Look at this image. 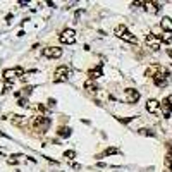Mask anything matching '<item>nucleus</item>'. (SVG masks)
<instances>
[{
	"label": "nucleus",
	"instance_id": "obj_1",
	"mask_svg": "<svg viewBox=\"0 0 172 172\" xmlns=\"http://www.w3.org/2000/svg\"><path fill=\"white\" fill-rule=\"evenodd\" d=\"M114 35L117 36V38H120V40H124V41H127V43H133V45H136V43H138V38L134 36L133 33L127 29V26H124V24H119V26H115Z\"/></svg>",
	"mask_w": 172,
	"mask_h": 172
},
{
	"label": "nucleus",
	"instance_id": "obj_2",
	"mask_svg": "<svg viewBox=\"0 0 172 172\" xmlns=\"http://www.w3.org/2000/svg\"><path fill=\"white\" fill-rule=\"evenodd\" d=\"M58 40H60V43L72 45V43L76 41V33H74V29H64V31L58 35Z\"/></svg>",
	"mask_w": 172,
	"mask_h": 172
},
{
	"label": "nucleus",
	"instance_id": "obj_3",
	"mask_svg": "<svg viewBox=\"0 0 172 172\" xmlns=\"http://www.w3.org/2000/svg\"><path fill=\"white\" fill-rule=\"evenodd\" d=\"M69 72H71V69H69L67 65H60L57 71H55V77H54V81H55V83L67 81V79H69Z\"/></svg>",
	"mask_w": 172,
	"mask_h": 172
},
{
	"label": "nucleus",
	"instance_id": "obj_4",
	"mask_svg": "<svg viewBox=\"0 0 172 172\" xmlns=\"http://www.w3.org/2000/svg\"><path fill=\"white\" fill-rule=\"evenodd\" d=\"M33 126H35L36 129H40V131H47L48 126H50V119L45 117V115H38V117H35Z\"/></svg>",
	"mask_w": 172,
	"mask_h": 172
},
{
	"label": "nucleus",
	"instance_id": "obj_5",
	"mask_svg": "<svg viewBox=\"0 0 172 172\" xmlns=\"http://www.w3.org/2000/svg\"><path fill=\"white\" fill-rule=\"evenodd\" d=\"M145 43H146L150 48H153V50H158L160 45H162V38H160V36H155L153 33H148L146 38H145Z\"/></svg>",
	"mask_w": 172,
	"mask_h": 172
},
{
	"label": "nucleus",
	"instance_id": "obj_6",
	"mask_svg": "<svg viewBox=\"0 0 172 172\" xmlns=\"http://www.w3.org/2000/svg\"><path fill=\"white\" fill-rule=\"evenodd\" d=\"M43 55L47 58H58L62 55V48H58V47H47L43 50Z\"/></svg>",
	"mask_w": 172,
	"mask_h": 172
},
{
	"label": "nucleus",
	"instance_id": "obj_7",
	"mask_svg": "<svg viewBox=\"0 0 172 172\" xmlns=\"http://www.w3.org/2000/svg\"><path fill=\"white\" fill-rule=\"evenodd\" d=\"M139 91L138 90H134V88H127L126 90V100H127V103H136L138 100H139Z\"/></svg>",
	"mask_w": 172,
	"mask_h": 172
},
{
	"label": "nucleus",
	"instance_id": "obj_8",
	"mask_svg": "<svg viewBox=\"0 0 172 172\" xmlns=\"http://www.w3.org/2000/svg\"><path fill=\"white\" fill-rule=\"evenodd\" d=\"M16 76H22V69H21V67H16V69H7V71H3V77H5L7 81L14 79Z\"/></svg>",
	"mask_w": 172,
	"mask_h": 172
},
{
	"label": "nucleus",
	"instance_id": "obj_9",
	"mask_svg": "<svg viewBox=\"0 0 172 172\" xmlns=\"http://www.w3.org/2000/svg\"><path fill=\"white\" fill-rule=\"evenodd\" d=\"M160 26H162V29H164L165 33H172V17H169V16L162 17V21H160Z\"/></svg>",
	"mask_w": 172,
	"mask_h": 172
},
{
	"label": "nucleus",
	"instance_id": "obj_10",
	"mask_svg": "<svg viewBox=\"0 0 172 172\" xmlns=\"http://www.w3.org/2000/svg\"><path fill=\"white\" fill-rule=\"evenodd\" d=\"M158 109H160V102H158V100L150 98V100L146 102V110H148V112H152L153 114V112H157Z\"/></svg>",
	"mask_w": 172,
	"mask_h": 172
},
{
	"label": "nucleus",
	"instance_id": "obj_11",
	"mask_svg": "<svg viewBox=\"0 0 172 172\" xmlns=\"http://www.w3.org/2000/svg\"><path fill=\"white\" fill-rule=\"evenodd\" d=\"M84 90H88V91L95 93L96 90H98V86H96L95 81H91V79H86V81H84Z\"/></svg>",
	"mask_w": 172,
	"mask_h": 172
},
{
	"label": "nucleus",
	"instance_id": "obj_12",
	"mask_svg": "<svg viewBox=\"0 0 172 172\" xmlns=\"http://www.w3.org/2000/svg\"><path fill=\"white\" fill-rule=\"evenodd\" d=\"M100 76H102V69H100V67H98V69H91V71H88V79H91V81H96Z\"/></svg>",
	"mask_w": 172,
	"mask_h": 172
},
{
	"label": "nucleus",
	"instance_id": "obj_13",
	"mask_svg": "<svg viewBox=\"0 0 172 172\" xmlns=\"http://www.w3.org/2000/svg\"><path fill=\"white\" fill-rule=\"evenodd\" d=\"M57 134H58V136H62V138H67V136H71V127H67V126L58 127V129H57Z\"/></svg>",
	"mask_w": 172,
	"mask_h": 172
},
{
	"label": "nucleus",
	"instance_id": "obj_14",
	"mask_svg": "<svg viewBox=\"0 0 172 172\" xmlns=\"http://www.w3.org/2000/svg\"><path fill=\"white\" fill-rule=\"evenodd\" d=\"M160 38H162V41H164V43L171 45V43H172V33H165V35H162Z\"/></svg>",
	"mask_w": 172,
	"mask_h": 172
},
{
	"label": "nucleus",
	"instance_id": "obj_15",
	"mask_svg": "<svg viewBox=\"0 0 172 172\" xmlns=\"http://www.w3.org/2000/svg\"><path fill=\"white\" fill-rule=\"evenodd\" d=\"M114 153H117V148H112V146H110V148H107V150H105L103 155H114Z\"/></svg>",
	"mask_w": 172,
	"mask_h": 172
},
{
	"label": "nucleus",
	"instance_id": "obj_16",
	"mask_svg": "<svg viewBox=\"0 0 172 172\" xmlns=\"http://www.w3.org/2000/svg\"><path fill=\"white\" fill-rule=\"evenodd\" d=\"M64 155H65L67 158H74V157H76V152H74V150H69V152H65Z\"/></svg>",
	"mask_w": 172,
	"mask_h": 172
},
{
	"label": "nucleus",
	"instance_id": "obj_17",
	"mask_svg": "<svg viewBox=\"0 0 172 172\" xmlns=\"http://www.w3.org/2000/svg\"><path fill=\"white\" fill-rule=\"evenodd\" d=\"M139 133H141V134H146V136H155V133H150L148 129H141Z\"/></svg>",
	"mask_w": 172,
	"mask_h": 172
},
{
	"label": "nucleus",
	"instance_id": "obj_18",
	"mask_svg": "<svg viewBox=\"0 0 172 172\" xmlns=\"http://www.w3.org/2000/svg\"><path fill=\"white\" fill-rule=\"evenodd\" d=\"M171 112H172V103H171Z\"/></svg>",
	"mask_w": 172,
	"mask_h": 172
},
{
	"label": "nucleus",
	"instance_id": "obj_19",
	"mask_svg": "<svg viewBox=\"0 0 172 172\" xmlns=\"http://www.w3.org/2000/svg\"><path fill=\"white\" fill-rule=\"evenodd\" d=\"M169 172H172V169H169Z\"/></svg>",
	"mask_w": 172,
	"mask_h": 172
}]
</instances>
